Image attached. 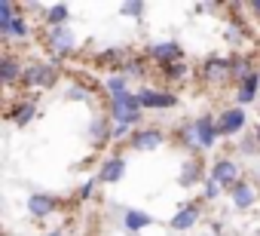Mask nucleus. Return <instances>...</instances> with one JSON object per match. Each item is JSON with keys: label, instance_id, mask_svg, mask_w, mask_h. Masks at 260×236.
<instances>
[{"label": "nucleus", "instance_id": "obj_16", "mask_svg": "<svg viewBox=\"0 0 260 236\" xmlns=\"http://www.w3.org/2000/svg\"><path fill=\"white\" fill-rule=\"evenodd\" d=\"M16 62L13 58H4V62H0V77H4V83H13L16 80Z\"/></svg>", "mask_w": 260, "mask_h": 236}, {"label": "nucleus", "instance_id": "obj_9", "mask_svg": "<svg viewBox=\"0 0 260 236\" xmlns=\"http://www.w3.org/2000/svg\"><path fill=\"white\" fill-rule=\"evenodd\" d=\"M52 205H55V199H52L49 193H31V199H28V212H31L34 218L49 215V212H52Z\"/></svg>", "mask_w": 260, "mask_h": 236}, {"label": "nucleus", "instance_id": "obj_15", "mask_svg": "<svg viewBox=\"0 0 260 236\" xmlns=\"http://www.w3.org/2000/svg\"><path fill=\"white\" fill-rule=\"evenodd\" d=\"M254 92H257V74H248V80L242 83V89H239V104H248V101H254Z\"/></svg>", "mask_w": 260, "mask_h": 236}, {"label": "nucleus", "instance_id": "obj_24", "mask_svg": "<svg viewBox=\"0 0 260 236\" xmlns=\"http://www.w3.org/2000/svg\"><path fill=\"white\" fill-rule=\"evenodd\" d=\"M46 236H61V230H52V233H46Z\"/></svg>", "mask_w": 260, "mask_h": 236}, {"label": "nucleus", "instance_id": "obj_4", "mask_svg": "<svg viewBox=\"0 0 260 236\" xmlns=\"http://www.w3.org/2000/svg\"><path fill=\"white\" fill-rule=\"evenodd\" d=\"M193 132H196L199 148H211V144H214V138L220 135V132H217V123L211 120V116H199L196 126H193Z\"/></svg>", "mask_w": 260, "mask_h": 236}, {"label": "nucleus", "instance_id": "obj_10", "mask_svg": "<svg viewBox=\"0 0 260 236\" xmlns=\"http://www.w3.org/2000/svg\"><path fill=\"white\" fill-rule=\"evenodd\" d=\"M199 221V209L196 205H184L175 218H172V230H190Z\"/></svg>", "mask_w": 260, "mask_h": 236}, {"label": "nucleus", "instance_id": "obj_2", "mask_svg": "<svg viewBox=\"0 0 260 236\" xmlns=\"http://www.w3.org/2000/svg\"><path fill=\"white\" fill-rule=\"evenodd\" d=\"M211 181H217L220 187H236L239 184V166L233 160H217L211 169Z\"/></svg>", "mask_w": 260, "mask_h": 236}, {"label": "nucleus", "instance_id": "obj_5", "mask_svg": "<svg viewBox=\"0 0 260 236\" xmlns=\"http://www.w3.org/2000/svg\"><path fill=\"white\" fill-rule=\"evenodd\" d=\"M49 43H52L58 52H71V49L77 46V37H74V31H68V28H49Z\"/></svg>", "mask_w": 260, "mask_h": 236}, {"label": "nucleus", "instance_id": "obj_3", "mask_svg": "<svg viewBox=\"0 0 260 236\" xmlns=\"http://www.w3.org/2000/svg\"><path fill=\"white\" fill-rule=\"evenodd\" d=\"M242 126H245V110H242V107H233V110H223V113H220L217 132H220V135H236Z\"/></svg>", "mask_w": 260, "mask_h": 236}, {"label": "nucleus", "instance_id": "obj_6", "mask_svg": "<svg viewBox=\"0 0 260 236\" xmlns=\"http://www.w3.org/2000/svg\"><path fill=\"white\" fill-rule=\"evenodd\" d=\"M138 101H141V107H172V104H175V95H169V92H153V89H144V92L138 95Z\"/></svg>", "mask_w": 260, "mask_h": 236}, {"label": "nucleus", "instance_id": "obj_18", "mask_svg": "<svg viewBox=\"0 0 260 236\" xmlns=\"http://www.w3.org/2000/svg\"><path fill=\"white\" fill-rule=\"evenodd\" d=\"M107 89H110L113 98L122 95V92H125V77H110V80H107Z\"/></svg>", "mask_w": 260, "mask_h": 236}, {"label": "nucleus", "instance_id": "obj_7", "mask_svg": "<svg viewBox=\"0 0 260 236\" xmlns=\"http://www.w3.org/2000/svg\"><path fill=\"white\" fill-rule=\"evenodd\" d=\"M122 224H125V230L138 233V230L150 227V224H153V218H150L147 212H135V209H128V212H122Z\"/></svg>", "mask_w": 260, "mask_h": 236}, {"label": "nucleus", "instance_id": "obj_19", "mask_svg": "<svg viewBox=\"0 0 260 236\" xmlns=\"http://www.w3.org/2000/svg\"><path fill=\"white\" fill-rule=\"evenodd\" d=\"M10 34H16V37H25V34H28V25H25V22L16 16V19H13V28H10Z\"/></svg>", "mask_w": 260, "mask_h": 236}, {"label": "nucleus", "instance_id": "obj_21", "mask_svg": "<svg viewBox=\"0 0 260 236\" xmlns=\"http://www.w3.org/2000/svg\"><path fill=\"white\" fill-rule=\"evenodd\" d=\"M217 187H220V184L208 178V187H205V196H208V199H214V196H217Z\"/></svg>", "mask_w": 260, "mask_h": 236}, {"label": "nucleus", "instance_id": "obj_13", "mask_svg": "<svg viewBox=\"0 0 260 236\" xmlns=\"http://www.w3.org/2000/svg\"><path fill=\"white\" fill-rule=\"evenodd\" d=\"M46 22H49L52 28H64V22H68V4H55V7H49Z\"/></svg>", "mask_w": 260, "mask_h": 236}, {"label": "nucleus", "instance_id": "obj_22", "mask_svg": "<svg viewBox=\"0 0 260 236\" xmlns=\"http://www.w3.org/2000/svg\"><path fill=\"white\" fill-rule=\"evenodd\" d=\"M125 129H128V126H125V123H116V129H113V135H116V138H119V135H125Z\"/></svg>", "mask_w": 260, "mask_h": 236}, {"label": "nucleus", "instance_id": "obj_20", "mask_svg": "<svg viewBox=\"0 0 260 236\" xmlns=\"http://www.w3.org/2000/svg\"><path fill=\"white\" fill-rule=\"evenodd\" d=\"M144 4H122V16H141Z\"/></svg>", "mask_w": 260, "mask_h": 236}, {"label": "nucleus", "instance_id": "obj_14", "mask_svg": "<svg viewBox=\"0 0 260 236\" xmlns=\"http://www.w3.org/2000/svg\"><path fill=\"white\" fill-rule=\"evenodd\" d=\"M150 52H153V58H159V62H169V58H178V55H181L178 43H156Z\"/></svg>", "mask_w": 260, "mask_h": 236}, {"label": "nucleus", "instance_id": "obj_8", "mask_svg": "<svg viewBox=\"0 0 260 236\" xmlns=\"http://www.w3.org/2000/svg\"><path fill=\"white\" fill-rule=\"evenodd\" d=\"M122 175H125V160L113 157V160H107V163H104V169H101V175H98V178H101L104 184H116Z\"/></svg>", "mask_w": 260, "mask_h": 236}, {"label": "nucleus", "instance_id": "obj_17", "mask_svg": "<svg viewBox=\"0 0 260 236\" xmlns=\"http://www.w3.org/2000/svg\"><path fill=\"white\" fill-rule=\"evenodd\" d=\"M31 116H34V104H22V107L16 110V123L25 126V123H31Z\"/></svg>", "mask_w": 260, "mask_h": 236}, {"label": "nucleus", "instance_id": "obj_23", "mask_svg": "<svg viewBox=\"0 0 260 236\" xmlns=\"http://www.w3.org/2000/svg\"><path fill=\"white\" fill-rule=\"evenodd\" d=\"M251 10H254V13H260V0H257V4H251Z\"/></svg>", "mask_w": 260, "mask_h": 236}, {"label": "nucleus", "instance_id": "obj_12", "mask_svg": "<svg viewBox=\"0 0 260 236\" xmlns=\"http://www.w3.org/2000/svg\"><path fill=\"white\" fill-rule=\"evenodd\" d=\"M162 144V135L156 132V129H150V132H141V135H135V148H141V151H156Z\"/></svg>", "mask_w": 260, "mask_h": 236}, {"label": "nucleus", "instance_id": "obj_1", "mask_svg": "<svg viewBox=\"0 0 260 236\" xmlns=\"http://www.w3.org/2000/svg\"><path fill=\"white\" fill-rule=\"evenodd\" d=\"M113 113H116V120L119 123H138V116H141V101H138V95H128V92H122V95H116L113 98Z\"/></svg>", "mask_w": 260, "mask_h": 236}, {"label": "nucleus", "instance_id": "obj_25", "mask_svg": "<svg viewBox=\"0 0 260 236\" xmlns=\"http://www.w3.org/2000/svg\"><path fill=\"white\" fill-rule=\"evenodd\" d=\"M257 144H260V126H257Z\"/></svg>", "mask_w": 260, "mask_h": 236}, {"label": "nucleus", "instance_id": "obj_11", "mask_svg": "<svg viewBox=\"0 0 260 236\" xmlns=\"http://www.w3.org/2000/svg\"><path fill=\"white\" fill-rule=\"evenodd\" d=\"M254 199H257V193H254L251 184H236V187H233V202H236L239 209H248Z\"/></svg>", "mask_w": 260, "mask_h": 236}]
</instances>
